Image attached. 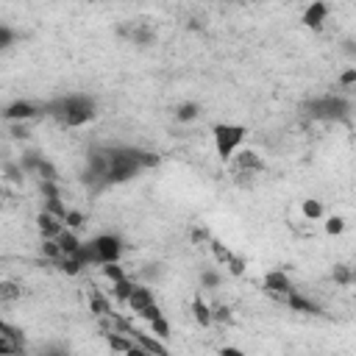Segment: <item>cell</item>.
Segmentation results:
<instances>
[{"mask_svg":"<svg viewBox=\"0 0 356 356\" xmlns=\"http://www.w3.org/2000/svg\"><path fill=\"white\" fill-rule=\"evenodd\" d=\"M248 131L245 125H236V122H217L214 131H211V142H214V150L222 161H231L239 150H242V142H245Z\"/></svg>","mask_w":356,"mask_h":356,"instance_id":"obj_2","label":"cell"},{"mask_svg":"<svg viewBox=\"0 0 356 356\" xmlns=\"http://www.w3.org/2000/svg\"><path fill=\"white\" fill-rule=\"evenodd\" d=\"M11 42H14V33H11V28L3 22V25H0V47L6 50V47H11Z\"/></svg>","mask_w":356,"mask_h":356,"instance_id":"obj_25","label":"cell"},{"mask_svg":"<svg viewBox=\"0 0 356 356\" xmlns=\"http://www.w3.org/2000/svg\"><path fill=\"white\" fill-rule=\"evenodd\" d=\"M56 242H58V248H61L64 259H67V256H72V253H75V250H78V248L83 245V242L78 239V234H75L72 228H64V231H61V234L56 236Z\"/></svg>","mask_w":356,"mask_h":356,"instance_id":"obj_14","label":"cell"},{"mask_svg":"<svg viewBox=\"0 0 356 356\" xmlns=\"http://www.w3.org/2000/svg\"><path fill=\"white\" fill-rule=\"evenodd\" d=\"M134 342H136L147 356H170L164 339H159V337H153V334H147V331H142V328L134 331Z\"/></svg>","mask_w":356,"mask_h":356,"instance_id":"obj_10","label":"cell"},{"mask_svg":"<svg viewBox=\"0 0 356 356\" xmlns=\"http://www.w3.org/2000/svg\"><path fill=\"white\" fill-rule=\"evenodd\" d=\"M284 306H286L289 312H300V314H320V312H323L312 298H306V295H303V292H298V289L284 300Z\"/></svg>","mask_w":356,"mask_h":356,"instance_id":"obj_12","label":"cell"},{"mask_svg":"<svg viewBox=\"0 0 356 356\" xmlns=\"http://www.w3.org/2000/svg\"><path fill=\"white\" fill-rule=\"evenodd\" d=\"M64 228H67V225H64V220H61V217H56V214H50V211H44V209L36 214V231H39V236H42V239H56Z\"/></svg>","mask_w":356,"mask_h":356,"instance_id":"obj_9","label":"cell"},{"mask_svg":"<svg viewBox=\"0 0 356 356\" xmlns=\"http://www.w3.org/2000/svg\"><path fill=\"white\" fill-rule=\"evenodd\" d=\"M0 353L3 356H25V334L8 317L0 323Z\"/></svg>","mask_w":356,"mask_h":356,"instance_id":"obj_4","label":"cell"},{"mask_svg":"<svg viewBox=\"0 0 356 356\" xmlns=\"http://www.w3.org/2000/svg\"><path fill=\"white\" fill-rule=\"evenodd\" d=\"M147 325H150V334H153V337H159V339H170V323L164 320V314L156 317V320H150Z\"/></svg>","mask_w":356,"mask_h":356,"instance_id":"obj_20","label":"cell"},{"mask_svg":"<svg viewBox=\"0 0 356 356\" xmlns=\"http://www.w3.org/2000/svg\"><path fill=\"white\" fill-rule=\"evenodd\" d=\"M122 356H147V353H145V350H142V348H139V345L134 342V348H131L128 353H122Z\"/></svg>","mask_w":356,"mask_h":356,"instance_id":"obj_27","label":"cell"},{"mask_svg":"<svg viewBox=\"0 0 356 356\" xmlns=\"http://www.w3.org/2000/svg\"><path fill=\"white\" fill-rule=\"evenodd\" d=\"M17 300H22V286L17 281H11V278H3L0 281V303H3V309H8Z\"/></svg>","mask_w":356,"mask_h":356,"instance_id":"obj_13","label":"cell"},{"mask_svg":"<svg viewBox=\"0 0 356 356\" xmlns=\"http://www.w3.org/2000/svg\"><path fill=\"white\" fill-rule=\"evenodd\" d=\"M353 111V103L342 95H323L306 103V114L312 120H323V122H337V120H348Z\"/></svg>","mask_w":356,"mask_h":356,"instance_id":"obj_1","label":"cell"},{"mask_svg":"<svg viewBox=\"0 0 356 356\" xmlns=\"http://www.w3.org/2000/svg\"><path fill=\"white\" fill-rule=\"evenodd\" d=\"M342 231H345V220L337 217V214H331V217L325 220V234H328V236H337V234H342Z\"/></svg>","mask_w":356,"mask_h":356,"instance_id":"obj_21","label":"cell"},{"mask_svg":"<svg viewBox=\"0 0 356 356\" xmlns=\"http://www.w3.org/2000/svg\"><path fill=\"white\" fill-rule=\"evenodd\" d=\"M353 284H356V275H353Z\"/></svg>","mask_w":356,"mask_h":356,"instance_id":"obj_28","label":"cell"},{"mask_svg":"<svg viewBox=\"0 0 356 356\" xmlns=\"http://www.w3.org/2000/svg\"><path fill=\"white\" fill-rule=\"evenodd\" d=\"M197 117H200V106H197L195 100H184V103L175 106V120H178V122H192V120H197Z\"/></svg>","mask_w":356,"mask_h":356,"instance_id":"obj_16","label":"cell"},{"mask_svg":"<svg viewBox=\"0 0 356 356\" xmlns=\"http://www.w3.org/2000/svg\"><path fill=\"white\" fill-rule=\"evenodd\" d=\"M220 281H222V275H220V273H214V270H203V273H200V284H203L206 289H217V286H220Z\"/></svg>","mask_w":356,"mask_h":356,"instance_id":"obj_22","label":"cell"},{"mask_svg":"<svg viewBox=\"0 0 356 356\" xmlns=\"http://www.w3.org/2000/svg\"><path fill=\"white\" fill-rule=\"evenodd\" d=\"M89 245L95 248V256H97L100 267L103 264H114L122 256V239L117 234H97V236L89 239Z\"/></svg>","mask_w":356,"mask_h":356,"instance_id":"obj_3","label":"cell"},{"mask_svg":"<svg viewBox=\"0 0 356 356\" xmlns=\"http://www.w3.org/2000/svg\"><path fill=\"white\" fill-rule=\"evenodd\" d=\"M100 275H103L111 286H114V284H120V281H125V278H131V275H128V270H125L120 261H114V264H103V267H100Z\"/></svg>","mask_w":356,"mask_h":356,"instance_id":"obj_17","label":"cell"},{"mask_svg":"<svg viewBox=\"0 0 356 356\" xmlns=\"http://www.w3.org/2000/svg\"><path fill=\"white\" fill-rule=\"evenodd\" d=\"M328 14H331V6H325V3H312L306 11H303V25L306 28H312V31H323L325 28V22H328Z\"/></svg>","mask_w":356,"mask_h":356,"instance_id":"obj_11","label":"cell"},{"mask_svg":"<svg viewBox=\"0 0 356 356\" xmlns=\"http://www.w3.org/2000/svg\"><path fill=\"white\" fill-rule=\"evenodd\" d=\"M192 317H195L197 325H203V328H209V325L214 323V312H211V306H209L206 300H200V298L192 300Z\"/></svg>","mask_w":356,"mask_h":356,"instance_id":"obj_15","label":"cell"},{"mask_svg":"<svg viewBox=\"0 0 356 356\" xmlns=\"http://www.w3.org/2000/svg\"><path fill=\"white\" fill-rule=\"evenodd\" d=\"M64 225H67V228H72V231H78V228L83 225V214H81L78 209H70V214H67Z\"/></svg>","mask_w":356,"mask_h":356,"instance_id":"obj_24","label":"cell"},{"mask_svg":"<svg viewBox=\"0 0 356 356\" xmlns=\"http://www.w3.org/2000/svg\"><path fill=\"white\" fill-rule=\"evenodd\" d=\"M136 317H142L150 306H156V292L150 289V284H142V281H136V286H134V292H131V298H128V303H125Z\"/></svg>","mask_w":356,"mask_h":356,"instance_id":"obj_8","label":"cell"},{"mask_svg":"<svg viewBox=\"0 0 356 356\" xmlns=\"http://www.w3.org/2000/svg\"><path fill=\"white\" fill-rule=\"evenodd\" d=\"M36 356H70V348L64 342H44L36 350Z\"/></svg>","mask_w":356,"mask_h":356,"instance_id":"obj_19","label":"cell"},{"mask_svg":"<svg viewBox=\"0 0 356 356\" xmlns=\"http://www.w3.org/2000/svg\"><path fill=\"white\" fill-rule=\"evenodd\" d=\"M261 286H264V292H267L270 298H275V300H281V303L295 292V284H292V278H289L284 270H270V273L264 275Z\"/></svg>","mask_w":356,"mask_h":356,"instance_id":"obj_6","label":"cell"},{"mask_svg":"<svg viewBox=\"0 0 356 356\" xmlns=\"http://www.w3.org/2000/svg\"><path fill=\"white\" fill-rule=\"evenodd\" d=\"M217 356H248L242 348H236V345H222L220 350H217Z\"/></svg>","mask_w":356,"mask_h":356,"instance_id":"obj_26","label":"cell"},{"mask_svg":"<svg viewBox=\"0 0 356 356\" xmlns=\"http://www.w3.org/2000/svg\"><path fill=\"white\" fill-rule=\"evenodd\" d=\"M300 211H303V217L306 220H320L323 214H325V209H323V203L320 200H314V197H309V200H303V206H300Z\"/></svg>","mask_w":356,"mask_h":356,"instance_id":"obj_18","label":"cell"},{"mask_svg":"<svg viewBox=\"0 0 356 356\" xmlns=\"http://www.w3.org/2000/svg\"><path fill=\"white\" fill-rule=\"evenodd\" d=\"M231 170H234L236 178H253V175L264 172V159H261L256 150L245 147V150H239V153L231 159Z\"/></svg>","mask_w":356,"mask_h":356,"instance_id":"obj_5","label":"cell"},{"mask_svg":"<svg viewBox=\"0 0 356 356\" xmlns=\"http://www.w3.org/2000/svg\"><path fill=\"white\" fill-rule=\"evenodd\" d=\"M339 86L342 89H353L356 86V67H345L339 72Z\"/></svg>","mask_w":356,"mask_h":356,"instance_id":"obj_23","label":"cell"},{"mask_svg":"<svg viewBox=\"0 0 356 356\" xmlns=\"http://www.w3.org/2000/svg\"><path fill=\"white\" fill-rule=\"evenodd\" d=\"M42 114V106L31 103V100H14L3 108V120L6 122H31Z\"/></svg>","mask_w":356,"mask_h":356,"instance_id":"obj_7","label":"cell"}]
</instances>
